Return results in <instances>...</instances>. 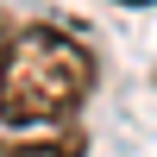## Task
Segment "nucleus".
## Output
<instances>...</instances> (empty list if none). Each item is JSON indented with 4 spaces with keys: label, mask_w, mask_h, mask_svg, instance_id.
Returning a JSON list of instances; mask_svg holds the SVG:
<instances>
[{
    "label": "nucleus",
    "mask_w": 157,
    "mask_h": 157,
    "mask_svg": "<svg viewBox=\"0 0 157 157\" xmlns=\"http://www.w3.org/2000/svg\"><path fill=\"white\" fill-rule=\"evenodd\" d=\"M94 94V50L57 25H13L0 57V120L57 126Z\"/></svg>",
    "instance_id": "f257e3e1"
},
{
    "label": "nucleus",
    "mask_w": 157,
    "mask_h": 157,
    "mask_svg": "<svg viewBox=\"0 0 157 157\" xmlns=\"http://www.w3.org/2000/svg\"><path fill=\"white\" fill-rule=\"evenodd\" d=\"M0 157H75V138H0Z\"/></svg>",
    "instance_id": "f03ea898"
},
{
    "label": "nucleus",
    "mask_w": 157,
    "mask_h": 157,
    "mask_svg": "<svg viewBox=\"0 0 157 157\" xmlns=\"http://www.w3.org/2000/svg\"><path fill=\"white\" fill-rule=\"evenodd\" d=\"M6 38H13V19L0 13V57H6Z\"/></svg>",
    "instance_id": "7ed1b4c3"
},
{
    "label": "nucleus",
    "mask_w": 157,
    "mask_h": 157,
    "mask_svg": "<svg viewBox=\"0 0 157 157\" xmlns=\"http://www.w3.org/2000/svg\"><path fill=\"white\" fill-rule=\"evenodd\" d=\"M120 6H151V0H120Z\"/></svg>",
    "instance_id": "20e7f679"
}]
</instances>
